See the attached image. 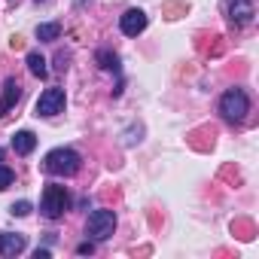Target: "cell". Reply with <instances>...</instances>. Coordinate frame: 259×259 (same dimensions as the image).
I'll return each mask as SVG.
<instances>
[{
	"label": "cell",
	"mask_w": 259,
	"mask_h": 259,
	"mask_svg": "<svg viewBox=\"0 0 259 259\" xmlns=\"http://www.w3.org/2000/svg\"><path fill=\"white\" fill-rule=\"evenodd\" d=\"M79 168H82V159H79V153L70 150V147H55V150H49L46 159H43V171L52 174V177H73Z\"/></svg>",
	"instance_id": "obj_1"
},
{
	"label": "cell",
	"mask_w": 259,
	"mask_h": 259,
	"mask_svg": "<svg viewBox=\"0 0 259 259\" xmlns=\"http://www.w3.org/2000/svg\"><path fill=\"white\" fill-rule=\"evenodd\" d=\"M220 113H223V119L232 122V125L244 122L247 113H250V98H247V92H244V89H229V92L220 98Z\"/></svg>",
	"instance_id": "obj_2"
},
{
	"label": "cell",
	"mask_w": 259,
	"mask_h": 259,
	"mask_svg": "<svg viewBox=\"0 0 259 259\" xmlns=\"http://www.w3.org/2000/svg\"><path fill=\"white\" fill-rule=\"evenodd\" d=\"M67 204H70V198H67V189H64V186L49 183V186L43 189L40 210H43V217H46V220H61V217H64V210H67Z\"/></svg>",
	"instance_id": "obj_3"
},
{
	"label": "cell",
	"mask_w": 259,
	"mask_h": 259,
	"mask_svg": "<svg viewBox=\"0 0 259 259\" xmlns=\"http://www.w3.org/2000/svg\"><path fill=\"white\" fill-rule=\"evenodd\" d=\"M116 232V213L107 210V207H98L89 213V223H85V235L95 238V241H107L110 235Z\"/></svg>",
	"instance_id": "obj_4"
},
{
	"label": "cell",
	"mask_w": 259,
	"mask_h": 259,
	"mask_svg": "<svg viewBox=\"0 0 259 259\" xmlns=\"http://www.w3.org/2000/svg\"><path fill=\"white\" fill-rule=\"evenodd\" d=\"M64 104H67V98H64V89H46V92L40 95V101H37L34 113H37V116H43V119H49V116H58V113H64Z\"/></svg>",
	"instance_id": "obj_5"
},
{
	"label": "cell",
	"mask_w": 259,
	"mask_h": 259,
	"mask_svg": "<svg viewBox=\"0 0 259 259\" xmlns=\"http://www.w3.org/2000/svg\"><path fill=\"white\" fill-rule=\"evenodd\" d=\"M229 22L235 25V28H244V25H250L253 22V16H256V10H253V4L250 0H229Z\"/></svg>",
	"instance_id": "obj_6"
},
{
	"label": "cell",
	"mask_w": 259,
	"mask_h": 259,
	"mask_svg": "<svg viewBox=\"0 0 259 259\" xmlns=\"http://www.w3.org/2000/svg\"><path fill=\"white\" fill-rule=\"evenodd\" d=\"M119 28H122L125 37L144 34V31H147V13H144V10H128V13L119 19Z\"/></svg>",
	"instance_id": "obj_7"
},
{
	"label": "cell",
	"mask_w": 259,
	"mask_h": 259,
	"mask_svg": "<svg viewBox=\"0 0 259 259\" xmlns=\"http://www.w3.org/2000/svg\"><path fill=\"white\" fill-rule=\"evenodd\" d=\"M19 101H22V85H19L16 76H10V79L4 82V95H0V119H4Z\"/></svg>",
	"instance_id": "obj_8"
},
{
	"label": "cell",
	"mask_w": 259,
	"mask_h": 259,
	"mask_svg": "<svg viewBox=\"0 0 259 259\" xmlns=\"http://www.w3.org/2000/svg\"><path fill=\"white\" fill-rule=\"evenodd\" d=\"M28 247L25 235L19 232H0V256H19Z\"/></svg>",
	"instance_id": "obj_9"
},
{
	"label": "cell",
	"mask_w": 259,
	"mask_h": 259,
	"mask_svg": "<svg viewBox=\"0 0 259 259\" xmlns=\"http://www.w3.org/2000/svg\"><path fill=\"white\" fill-rule=\"evenodd\" d=\"M34 147H37V135H34V132H28V128H22V132H16V135H13V150H16L19 156H31V153H34Z\"/></svg>",
	"instance_id": "obj_10"
},
{
	"label": "cell",
	"mask_w": 259,
	"mask_h": 259,
	"mask_svg": "<svg viewBox=\"0 0 259 259\" xmlns=\"http://www.w3.org/2000/svg\"><path fill=\"white\" fill-rule=\"evenodd\" d=\"M25 61H28V70H31V73L37 76V79H46V76H49L46 58H43L40 52H28V58H25Z\"/></svg>",
	"instance_id": "obj_11"
},
{
	"label": "cell",
	"mask_w": 259,
	"mask_h": 259,
	"mask_svg": "<svg viewBox=\"0 0 259 259\" xmlns=\"http://www.w3.org/2000/svg\"><path fill=\"white\" fill-rule=\"evenodd\" d=\"M58 37H61V25H58V22L37 25V40H43V43H52V40H58Z\"/></svg>",
	"instance_id": "obj_12"
},
{
	"label": "cell",
	"mask_w": 259,
	"mask_h": 259,
	"mask_svg": "<svg viewBox=\"0 0 259 259\" xmlns=\"http://www.w3.org/2000/svg\"><path fill=\"white\" fill-rule=\"evenodd\" d=\"M95 61H98L101 70H119V58H116V52H110V49H101V52L95 55Z\"/></svg>",
	"instance_id": "obj_13"
},
{
	"label": "cell",
	"mask_w": 259,
	"mask_h": 259,
	"mask_svg": "<svg viewBox=\"0 0 259 259\" xmlns=\"http://www.w3.org/2000/svg\"><path fill=\"white\" fill-rule=\"evenodd\" d=\"M13 183H16V174H13V168L0 165V192H4V189H10Z\"/></svg>",
	"instance_id": "obj_14"
},
{
	"label": "cell",
	"mask_w": 259,
	"mask_h": 259,
	"mask_svg": "<svg viewBox=\"0 0 259 259\" xmlns=\"http://www.w3.org/2000/svg\"><path fill=\"white\" fill-rule=\"evenodd\" d=\"M10 213H13V217H28V213H31V201H13Z\"/></svg>",
	"instance_id": "obj_15"
},
{
	"label": "cell",
	"mask_w": 259,
	"mask_h": 259,
	"mask_svg": "<svg viewBox=\"0 0 259 259\" xmlns=\"http://www.w3.org/2000/svg\"><path fill=\"white\" fill-rule=\"evenodd\" d=\"M76 253H79V256H85V253H95V244H92V241H85V244H79V247H76Z\"/></svg>",
	"instance_id": "obj_16"
},
{
	"label": "cell",
	"mask_w": 259,
	"mask_h": 259,
	"mask_svg": "<svg viewBox=\"0 0 259 259\" xmlns=\"http://www.w3.org/2000/svg\"><path fill=\"white\" fill-rule=\"evenodd\" d=\"M0 162H4V150H0Z\"/></svg>",
	"instance_id": "obj_17"
},
{
	"label": "cell",
	"mask_w": 259,
	"mask_h": 259,
	"mask_svg": "<svg viewBox=\"0 0 259 259\" xmlns=\"http://www.w3.org/2000/svg\"><path fill=\"white\" fill-rule=\"evenodd\" d=\"M37 4H40V0H37Z\"/></svg>",
	"instance_id": "obj_18"
}]
</instances>
